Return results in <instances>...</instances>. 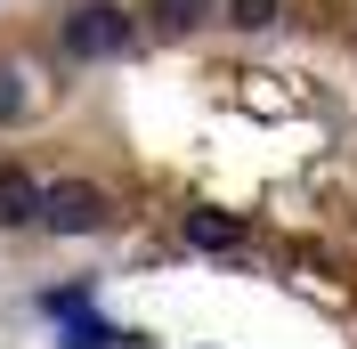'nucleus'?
<instances>
[{
	"label": "nucleus",
	"mask_w": 357,
	"mask_h": 349,
	"mask_svg": "<svg viewBox=\"0 0 357 349\" xmlns=\"http://www.w3.org/2000/svg\"><path fill=\"white\" fill-rule=\"evenodd\" d=\"M122 49H130V17H122L114 0H82L66 17V57L98 66V57H122Z\"/></svg>",
	"instance_id": "nucleus-1"
},
{
	"label": "nucleus",
	"mask_w": 357,
	"mask_h": 349,
	"mask_svg": "<svg viewBox=\"0 0 357 349\" xmlns=\"http://www.w3.org/2000/svg\"><path fill=\"white\" fill-rule=\"evenodd\" d=\"M41 228H57V236H98L106 228V195L89 187V179H57L41 203Z\"/></svg>",
	"instance_id": "nucleus-2"
},
{
	"label": "nucleus",
	"mask_w": 357,
	"mask_h": 349,
	"mask_svg": "<svg viewBox=\"0 0 357 349\" xmlns=\"http://www.w3.org/2000/svg\"><path fill=\"white\" fill-rule=\"evenodd\" d=\"M49 203V187L33 171H17V163H0V228H33Z\"/></svg>",
	"instance_id": "nucleus-3"
},
{
	"label": "nucleus",
	"mask_w": 357,
	"mask_h": 349,
	"mask_svg": "<svg viewBox=\"0 0 357 349\" xmlns=\"http://www.w3.org/2000/svg\"><path fill=\"white\" fill-rule=\"evenodd\" d=\"M187 244H203V252H236V244H244V219H227V211H187Z\"/></svg>",
	"instance_id": "nucleus-4"
},
{
	"label": "nucleus",
	"mask_w": 357,
	"mask_h": 349,
	"mask_svg": "<svg viewBox=\"0 0 357 349\" xmlns=\"http://www.w3.org/2000/svg\"><path fill=\"white\" fill-rule=\"evenodd\" d=\"M57 349H114V325H98V317H66V341Z\"/></svg>",
	"instance_id": "nucleus-5"
},
{
	"label": "nucleus",
	"mask_w": 357,
	"mask_h": 349,
	"mask_svg": "<svg viewBox=\"0 0 357 349\" xmlns=\"http://www.w3.org/2000/svg\"><path fill=\"white\" fill-rule=\"evenodd\" d=\"M276 8H284V0H227V17L244 24V33H252V24H276Z\"/></svg>",
	"instance_id": "nucleus-6"
},
{
	"label": "nucleus",
	"mask_w": 357,
	"mask_h": 349,
	"mask_svg": "<svg viewBox=\"0 0 357 349\" xmlns=\"http://www.w3.org/2000/svg\"><path fill=\"white\" fill-rule=\"evenodd\" d=\"M8 114H24V89H17V66H0V122Z\"/></svg>",
	"instance_id": "nucleus-7"
}]
</instances>
